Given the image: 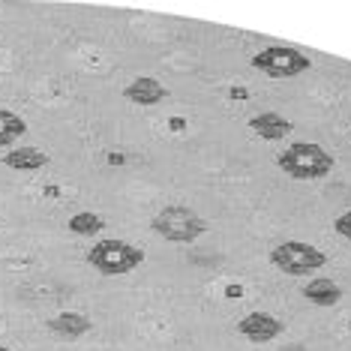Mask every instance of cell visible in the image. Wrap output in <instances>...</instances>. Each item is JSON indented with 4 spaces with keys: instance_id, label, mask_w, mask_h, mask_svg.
Returning <instances> with one entry per match:
<instances>
[{
    "instance_id": "1",
    "label": "cell",
    "mask_w": 351,
    "mask_h": 351,
    "mask_svg": "<svg viewBox=\"0 0 351 351\" xmlns=\"http://www.w3.org/2000/svg\"><path fill=\"white\" fill-rule=\"evenodd\" d=\"M276 165L279 171H285L289 178L294 180H318V178H327L337 165L322 145H313V141H294L276 156Z\"/></svg>"
},
{
    "instance_id": "2",
    "label": "cell",
    "mask_w": 351,
    "mask_h": 351,
    "mask_svg": "<svg viewBox=\"0 0 351 351\" xmlns=\"http://www.w3.org/2000/svg\"><path fill=\"white\" fill-rule=\"evenodd\" d=\"M150 228L169 243H195L207 234V219L186 204H169L150 219Z\"/></svg>"
},
{
    "instance_id": "3",
    "label": "cell",
    "mask_w": 351,
    "mask_h": 351,
    "mask_svg": "<svg viewBox=\"0 0 351 351\" xmlns=\"http://www.w3.org/2000/svg\"><path fill=\"white\" fill-rule=\"evenodd\" d=\"M145 261V250L135 243H126V241H99L90 246L87 252V265L93 270H99L102 276H123L135 270Z\"/></svg>"
},
{
    "instance_id": "4",
    "label": "cell",
    "mask_w": 351,
    "mask_h": 351,
    "mask_svg": "<svg viewBox=\"0 0 351 351\" xmlns=\"http://www.w3.org/2000/svg\"><path fill=\"white\" fill-rule=\"evenodd\" d=\"M270 265L289 276H309L327 265V252L303 241H285L270 250Z\"/></svg>"
},
{
    "instance_id": "5",
    "label": "cell",
    "mask_w": 351,
    "mask_h": 351,
    "mask_svg": "<svg viewBox=\"0 0 351 351\" xmlns=\"http://www.w3.org/2000/svg\"><path fill=\"white\" fill-rule=\"evenodd\" d=\"M252 66L267 78H294L306 73L313 66V60L300 49H291V45H267L258 54H252Z\"/></svg>"
},
{
    "instance_id": "6",
    "label": "cell",
    "mask_w": 351,
    "mask_h": 351,
    "mask_svg": "<svg viewBox=\"0 0 351 351\" xmlns=\"http://www.w3.org/2000/svg\"><path fill=\"white\" fill-rule=\"evenodd\" d=\"M282 330H285V324L279 322V318H274L270 313H250L237 322V333H241L243 339L255 342V346L276 339Z\"/></svg>"
},
{
    "instance_id": "7",
    "label": "cell",
    "mask_w": 351,
    "mask_h": 351,
    "mask_svg": "<svg viewBox=\"0 0 351 351\" xmlns=\"http://www.w3.org/2000/svg\"><path fill=\"white\" fill-rule=\"evenodd\" d=\"M123 97L130 99V102H135V106L150 108V106H159V102L169 97V90H165V87L159 84L156 78L141 75V78H135V82H130V84L123 87Z\"/></svg>"
},
{
    "instance_id": "8",
    "label": "cell",
    "mask_w": 351,
    "mask_h": 351,
    "mask_svg": "<svg viewBox=\"0 0 351 351\" xmlns=\"http://www.w3.org/2000/svg\"><path fill=\"white\" fill-rule=\"evenodd\" d=\"M250 130L265 141H279L291 132V121L282 114H276V111H261V114L250 117Z\"/></svg>"
},
{
    "instance_id": "9",
    "label": "cell",
    "mask_w": 351,
    "mask_h": 351,
    "mask_svg": "<svg viewBox=\"0 0 351 351\" xmlns=\"http://www.w3.org/2000/svg\"><path fill=\"white\" fill-rule=\"evenodd\" d=\"M303 298L309 303H315V306H337L342 300V289L333 282V279L318 276V279H309V282L303 285Z\"/></svg>"
},
{
    "instance_id": "10",
    "label": "cell",
    "mask_w": 351,
    "mask_h": 351,
    "mask_svg": "<svg viewBox=\"0 0 351 351\" xmlns=\"http://www.w3.org/2000/svg\"><path fill=\"white\" fill-rule=\"evenodd\" d=\"M49 162H51L49 154H43L39 147H15L3 156V165L12 171H39Z\"/></svg>"
},
{
    "instance_id": "11",
    "label": "cell",
    "mask_w": 351,
    "mask_h": 351,
    "mask_svg": "<svg viewBox=\"0 0 351 351\" xmlns=\"http://www.w3.org/2000/svg\"><path fill=\"white\" fill-rule=\"evenodd\" d=\"M90 327H93L90 318L82 315V313H60L49 322V330L60 339H78V337H84Z\"/></svg>"
},
{
    "instance_id": "12",
    "label": "cell",
    "mask_w": 351,
    "mask_h": 351,
    "mask_svg": "<svg viewBox=\"0 0 351 351\" xmlns=\"http://www.w3.org/2000/svg\"><path fill=\"white\" fill-rule=\"evenodd\" d=\"M27 132V123L21 114H15L10 108H0V147H10L15 138Z\"/></svg>"
},
{
    "instance_id": "13",
    "label": "cell",
    "mask_w": 351,
    "mask_h": 351,
    "mask_svg": "<svg viewBox=\"0 0 351 351\" xmlns=\"http://www.w3.org/2000/svg\"><path fill=\"white\" fill-rule=\"evenodd\" d=\"M66 228L73 231V234H99V231L106 228V219H102L99 213H93V210H78V213L69 217Z\"/></svg>"
},
{
    "instance_id": "14",
    "label": "cell",
    "mask_w": 351,
    "mask_h": 351,
    "mask_svg": "<svg viewBox=\"0 0 351 351\" xmlns=\"http://www.w3.org/2000/svg\"><path fill=\"white\" fill-rule=\"evenodd\" d=\"M333 228H337V234H342V237H346V241L351 243V210H346L342 217H337Z\"/></svg>"
},
{
    "instance_id": "15",
    "label": "cell",
    "mask_w": 351,
    "mask_h": 351,
    "mask_svg": "<svg viewBox=\"0 0 351 351\" xmlns=\"http://www.w3.org/2000/svg\"><path fill=\"white\" fill-rule=\"evenodd\" d=\"M0 351H12V348H6V346H0Z\"/></svg>"
}]
</instances>
